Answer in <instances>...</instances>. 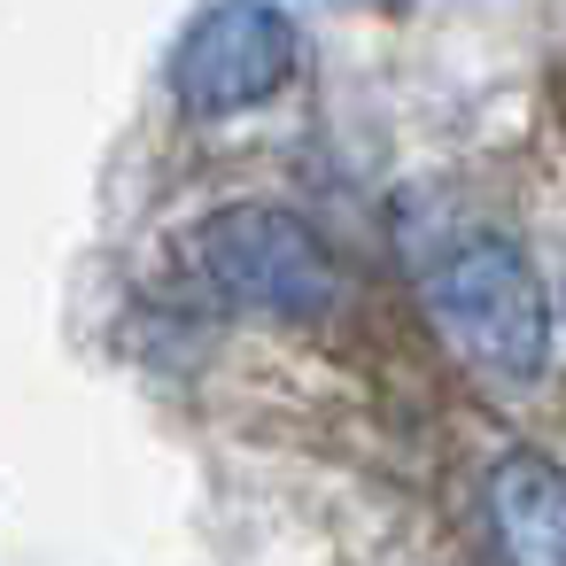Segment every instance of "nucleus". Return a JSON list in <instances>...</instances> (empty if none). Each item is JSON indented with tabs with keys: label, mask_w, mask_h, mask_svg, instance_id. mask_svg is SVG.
Listing matches in <instances>:
<instances>
[{
	"label": "nucleus",
	"mask_w": 566,
	"mask_h": 566,
	"mask_svg": "<svg viewBox=\"0 0 566 566\" xmlns=\"http://www.w3.org/2000/svg\"><path fill=\"white\" fill-rule=\"evenodd\" d=\"M427 311L442 342L489 380H535L551 365V295L512 233H465L427 264Z\"/></svg>",
	"instance_id": "f257e3e1"
},
{
	"label": "nucleus",
	"mask_w": 566,
	"mask_h": 566,
	"mask_svg": "<svg viewBox=\"0 0 566 566\" xmlns=\"http://www.w3.org/2000/svg\"><path fill=\"white\" fill-rule=\"evenodd\" d=\"M195 272L210 280V295H226L241 311H272V318H318L342 295L326 241L295 210H272V202H233V210L202 218Z\"/></svg>",
	"instance_id": "f03ea898"
},
{
	"label": "nucleus",
	"mask_w": 566,
	"mask_h": 566,
	"mask_svg": "<svg viewBox=\"0 0 566 566\" xmlns=\"http://www.w3.org/2000/svg\"><path fill=\"white\" fill-rule=\"evenodd\" d=\"M303 63L295 17L280 0H210V9L179 32L171 55V94L187 117H241L272 102Z\"/></svg>",
	"instance_id": "7ed1b4c3"
},
{
	"label": "nucleus",
	"mask_w": 566,
	"mask_h": 566,
	"mask_svg": "<svg viewBox=\"0 0 566 566\" xmlns=\"http://www.w3.org/2000/svg\"><path fill=\"white\" fill-rule=\"evenodd\" d=\"M489 527L504 566H566V465L543 450H504L489 465Z\"/></svg>",
	"instance_id": "20e7f679"
}]
</instances>
